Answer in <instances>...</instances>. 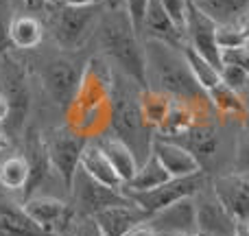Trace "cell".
Masks as SVG:
<instances>
[{
    "mask_svg": "<svg viewBox=\"0 0 249 236\" xmlns=\"http://www.w3.org/2000/svg\"><path fill=\"white\" fill-rule=\"evenodd\" d=\"M88 140L90 138L77 133L68 125H61V127H55L44 133V142H46L48 155H51L53 171H57V175L61 177L64 186L70 193H72L74 186V177L81 168V153L86 149Z\"/></svg>",
    "mask_w": 249,
    "mask_h": 236,
    "instance_id": "cell-4",
    "label": "cell"
},
{
    "mask_svg": "<svg viewBox=\"0 0 249 236\" xmlns=\"http://www.w3.org/2000/svg\"><path fill=\"white\" fill-rule=\"evenodd\" d=\"M247 46H249V42H247Z\"/></svg>",
    "mask_w": 249,
    "mask_h": 236,
    "instance_id": "cell-48",
    "label": "cell"
},
{
    "mask_svg": "<svg viewBox=\"0 0 249 236\" xmlns=\"http://www.w3.org/2000/svg\"><path fill=\"white\" fill-rule=\"evenodd\" d=\"M221 83L228 86L230 90L243 94L245 99H249V74L241 68V66H234V64L221 66Z\"/></svg>",
    "mask_w": 249,
    "mask_h": 236,
    "instance_id": "cell-29",
    "label": "cell"
},
{
    "mask_svg": "<svg viewBox=\"0 0 249 236\" xmlns=\"http://www.w3.org/2000/svg\"><path fill=\"white\" fill-rule=\"evenodd\" d=\"M210 177L203 171L195 173V175H186V177H171L168 182H164L162 186L153 190H127L123 188V193L136 203L138 208L146 212V215H155V212L164 210V208L173 206L175 201L186 197H195L199 195L203 188L208 186Z\"/></svg>",
    "mask_w": 249,
    "mask_h": 236,
    "instance_id": "cell-5",
    "label": "cell"
},
{
    "mask_svg": "<svg viewBox=\"0 0 249 236\" xmlns=\"http://www.w3.org/2000/svg\"><path fill=\"white\" fill-rule=\"evenodd\" d=\"M208 99H210L214 112L221 114V116H238V118L247 120V114H249L247 99L243 94H238V92L230 90L223 83L208 90Z\"/></svg>",
    "mask_w": 249,
    "mask_h": 236,
    "instance_id": "cell-23",
    "label": "cell"
},
{
    "mask_svg": "<svg viewBox=\"0 0 249 236\" xmlns=\"http://www.w3.org/2000/svg\"><path fill=\"white\" fill-rule=\"evenodd\" d=\"M44 37V29L33 16H18L11 24V44L18 48H35Z\"/></svg>",
    "mask_w": 249,
    "mask_h": 236,
    "instance_id": "cell-27",
    "label": "cell"
},
{
    "mask_svg": "<svg viewBox=\"0 0 249 236\" xmlns=\"http://www.w3.org/2000/svg\"><path fill=\"white\" fill-rule=\"evenodd\" d=\"M168 180H171V173L162 166V162H160V160L153 155V151H151L149 158L140 164V168H138V173L133 175V180L129 182V184H124L123 188H127V190H153Z\"/></svg>",
    "mask_w": 249,
    "mask_h": 236,
    "instance_id": "cell-24",
    "label": "cell"
},
{
    "mask_svg": "<svg viewBox=\"0 0 249 236\" xmlns=\"http://www.w3.org/2000/svg\"><path fill=\"white\" fill-rule=\"evenodd\" d=\"M197 206V228L201 236H234L238 221L225 210V206L216 199L214 190L206 193V188L195 195Z\"/></svg>",
    "mask_w": 249,
    "mask_h": 236,
    "instance_id": "cell-12",
    "label": "cell"
},
{
    "mask_svg": "<svg viewBox=\"0 0 249 236\" xmlns=\"http://www.w3.org/2000/svg\"><path fill=\"white\" fill-rule=\"evenodd\" d=\"M72 236H105V234L101 232L94 217H79L77 223H74Z\"/></svg>",
    "mask_w": 249,
    "mask_h": 236,
    "instance_id": "cell-35",
    "label": "cell"
},
{
    "mask_svg": "<svg viewBox=\"0 0 249 236\" xmlns=\"http://www.w3.org/2000/svg\"><path fill=\"white\" fill-rule=\"evenodd\" d=\"M22 208L42 230L59 236H66L70 230H74V219H79L77 208L55 197L33 195L31 199L22 201Z\"/></svg>",
    "mask_w": 249,
    "mask_h": 236,
    "instance_id": "cell-9",
    "label": "cell"
},
{
    "mask_svg": "<svg viewBox=\"0 0 249 236\" xmlns=\"http://www.w3.org/2000/svg\"><path fill=\"white\" fill-rule=\"evenodd\" d=\"M96 145L107 155L109 164H112L114 171L118 173L123 184H129V182L133 180V175L138 173V168H140V162H138L136 153H133L123 140H118L114 133H103V136H99L96 138Z\"/></svg>",
    "mask_w": 249,
    "mask_h": 236,
    "instance_id": "cell-19",
    "label": "cell"
},
{
    "mask_svg": "<svg viewBox=\"0 0 249 236\" xmlns=\"http://www.w3.org/2000/svg\"><path fill=\"white\" fill-rule=\"evenodd\" d=\"M29 182V164L24 155H11L0 162V186L7 190H24Z\"/></svg>",
    "mask_w": 249,
    "mask_h": 236,
    "instance_id": "cell-28",
    "label": "cell"
},
{
    "mask_svg": "<svg viewBox=\"0 0 249 236\" xmlns=\"http://www.w3.org/2000/svg\"><path fill=\"white\" fill-rule=\"evenodd\" d=\"M234 236H249V221H238L236 234H234Z\"/></svg>",
    "mask_w": 249,
    "mask_h": 236,
    "instance_id": "cell-42",
    "label": "cell"
},
{
    "mask_svg": "<svg viewBox=\"0 0 249 236\" xmlns=\"http://www.w3.org/2000/svg\"><path fill=\"white\" fill-rule=\"evenodd\" d=\"M9 120V103L2 94H0V123H7Z\"/></svg>",
    "mask_w": 249,
    "mask_h": 236,
    "instance_id": "cell-40",
    "label": "cell"
},
{
    "mask_svg": "<svg viewBox=\"0 0 249 236\" xmlns=\"http://www.w3.org/2000/svg\"><path fill=\"white\" fill-rule=\"evenodd\" d=\"M103 4L109 9V11H114V9H123L124 7V0H103Z\"/></svg>",
    "mask_w": 249,
    "mask_h": 236,
    "instance_id": "cell-43",
    "label": "cell"
},
{
    "mask_svg": "<svg viewBox=\"0 0 249 236\" xmlns=\"http://www.w3.org/2000/svg\"><path fill=\"white\" fill-rule=\"evenodd\" d=\"M247 108H249V99H247ZM247 118H249V114H247Z\"/></svg>",
    "mask_w": 249,
    "mask_h": 236,
    "instance_id": "cell-46",
    "label": "cell"
},
{
    "mask_svg": "<svg viewBox=\"0 0 249 236\" xmlns=\"http://www.w3.org/2000/svg\"><path fill=\"white\" fill-rule=\"evenodd\" d=\"M162 236H201L199 232H173V234H162Z\"/></svg>",
    "mask_w": 249,
    "mask_h": 236,
    "instance_id": "cell-45",
    "label": "cell"
},
{
    "mask_svg": "<svg viewBox=\"0 0 249 236\" xmlns=\"http://www.w3.org/2000/svg\"><path fill=\"white\" fill-rule=\"evenodd\" d=\"M81 171L88 173L92 180L101 182V184L109 186V188L123 190V180L118 177V173L114 171V166L109 164L107 155L101 151V146L96 145V140H88L86 149L81 153Z\"/></svg>",
    "mask_w": 249,
    "mask_h": 236,
    "instance_id": "cell-20",
    "label": "cell"
},
{
    "mask_svg": "<svg viewBox=\"0 0 249 236\" xmlns=\"http://www.w3.org/2000/svg\"><path fill=\"white\" fill-rule=\"evenodd\" d=\"M236 173H249V118L243 120L241 136L236 142Z\"/></svg>",
    "mask_w": 249,
    "mask_h": 236,
    "instance_id": "cell-32",
    "label": "cell"
},
{
    "mask_svg": "<svg viewBox=\"0 0 249 236\" xmlns=\"http://www.w3.org/2000/svg\"><path fill=\"white\" fill-rule=\"evenodd\" d=\"M11 24H13L11 0H0V53H4L11 46Z\"/></svg>",
    "mask_w": 249,
    "mask_h": 236,
    "instance_id": "cell-31",
    "label": "cell"
},
{
    "mask_svg": "<svg viewBox=\"0 0 249 236\" xmlns=\"http://www.w3.org/2000/svg\"><path fill=\"white\" fill-rule=\"evenodd\" d=\"M7 149H11V138H9L7 131H2V129H0V153H2V151H7Z\"/></svg>",
    "mask_w": 249,
    "mask_h": 236,
    "instance_id": "cell-41",
    "label": "cell"
},
{
    "mask_svg": "<svg viewBox=\"0 0 249 236\" xmlns=\"http://www.w3.org/2000/svg\"><path fill=\"white\" fill-rule=\"evenodd\" d=\"M153 155L171 173V177H186L201 171V164L197 162V158L186 146H181L175 140H168V138H153Z\"/></svg>",
    "mask_w": 249,
    "mask_h": 236,
    "instance_id": "cell-16",
    "label": "cell"
},
{
    "mask_svg": "<svg viewBox=\"0 0 249 236\" xmlns=\"http://www.w3.org/2000/svg\"><path fill=\"white\" fill-rule=\"evenodd\" d=\"M24 160L29 164V182H26L24 190H22V201L31 199L35 195V190L51 177L53 162L48 155L46 142H44V133H39L35 127L26 129L24 133Z\"/></svg>",
    "mask_w": 249,
    "mask_h": 236,
    "instance_id": "cell-13",
    "label": "cell"
},
{
    "mask_svg": "<svg viewBox=\"0 0 249 236\" xmlns=\"http://www.w3.org/2000/svg\"><path fill=\"white\" fill-rule=\"evenodd\" d=\"M72 195H74V208H77L79 217H94V215H99L101 210H105V208L121 206V203L131 201L123 190L109 188V186L92 180L81 168H79L77 177H74Z\"/></svg>",
    "mask_w": 249,
    "mask_h": 236,
    "instance_id": "cell-10",
    "label": "cell"
},
{
    "mask_svg": "<svg viewBox=\"0 0 249 236\" xmlns=\"http://www.w3.org/2000/svg\"><path fill=\"white\" fill-rule=\"evenodd\" d=\"M168 140H175V142H179L181 146H186V149L197 158V162L201 164V166L208 160L214 158L216 149H219V136H216V129L212 127L210 123L193 125L190 129L177 133L175 138H168Z\"/></svg>",
    "mask_w": 249,
    "mask_h": 236,
    "instance_id": "cell-18",
    "label": "cell"
},
{
    "mask_svg": "<svg viewBox=\"0 0 249 236\" xmlns=\"http://www.w3.org/2000/svg\"><path fill=\"white\" fill-rule=\"evenodd\" d=\"M212 190L236 221H249V173H230L212 180Z\"/></svg>",
    "mask_w": 249,
    "mask_h": 236,
    "instance_id": "cell-14",
    "label": "cell"
},
{
    "mask_svg": "<svg viewBox=\"0 0 249 236\" xmlns=\"http://www.w3.org/2000/svg\"><path fill=\"white\" fill-rule=\"evenodd\" d=\"M173 99L166 94V92L158 90V88H144L140 92V109L142 116H144V123L149 125L151 131H158L162 127V123L168 116V109H171Z\"/></svg>",
    "mask_w": 249,
    "mask_h": 236,
    "instance_id": "cell-22",
    "label": "cell"
},
{
    "mask_svg": "<svg viewBox=\"0 0 249 236\" xmlns=\"http://www.w3.org/2000/svg\"><path fill=\"white\" fill-rule=\"evenodd\" d=\"M146 223L151 225V230L158 236L173 234V232H199L195 197L179 199V201H175L173 206L155 212V215L149 217Z\"/></svg>",
    "mask_w": 249,
    "mask_h": 236,
    "instance_id": "cell-15",
    "label": "cell"
},
{
    "mask_svg": "<svg viewBox=\"0 0 249 236\" xmlns=\"http://www.w3.org/2000/svg\"><path fill=\"white\" fill-rule=\"evenodd\" d=\"M146 9H149V0H124V11H127L129 20H131L133 29H136L138 33H142Z\"/></svg>",
    "mask_w": 249,
    "mask_h": 236,
    "instance_id": "cell-33",
    "label": "cell"
},
{
    "mask_svg": "<svg viewBox=\"0 0 249 236\" xmlns=\"http://www.w3.org/2000/svg\"><path fill=\"white\" fill-rule=\"evenodd\" d=\"M236 24H238V29L243 31V35H245V37H247V42H249V9H247L245 13H243L241 18H238V22H236Z\"/></svg>",
    "mask_w": 249,
    "mask_h": 236,
    "instance_id": "cell-39",
    "label": "cell"
},
{
    "mask_svg": "<svg viewBox=\"0 0 249 236\" xmlns=\"http://www.w3.org/2000/svg\"><path fill=\"white\" fill-rule=\"evenodd\" d=\"M221 59L223 64H234L241 66L243 70L249 74V46H238V48H228V51H221Z\"/></svg>",
    "mask_w": 249,
    "mask_h": 236,
    "instance_id": "cell-34",
    "label": "cell"
},
{
    "mask_svg": "<svg viewBox=\"0 0 249 236\" xmlns=\"http://www.w3.org/2000/svg\"><path fill=\"white\" fill-rule=\"evenodd\" d=\"M68 7H101L103 0H61Z\"/></svg>",
    "mask_w": 249,
    "mask_h": 236,
    "instance_id": "cell-38",
    "label": "cell"
},
{
    "mask_svg": "<svg viewBox=\"0 0 249 236\" xmlns=\"http://www.w3.org/2000/svg\"><path fill=\"white\" fill-rule=\"evenodd\" d=\"M99 7H64L53 18V35L64 51H74L88 39L99 22Z\"/></svg>",
    "mask_w": 249,
    "mask_h": 236,
    "instance_id": "cell-7",
    "label": "cell"
},
{
    "mask_svg": "<svg viewBox=\"0 0 249 236\" xmlns=\"http://www.w3.org/2000/svg\"><path fill=\"white\" fill-rule=\"evenodd\" d=\"M0 236H59L42 230L22 206L0 201Z\"/></svg>",
    "mask_w": 249,
    "mask_h": 236,
    "instance_id": "cell-21",
    "label": "cell"
},
{
    "mask_svg": "<svg viewBox=\"0 0 249 236\" xmlns=\"http://www.w3.org/2000/svg\"><path fill=\"white\" fill-rule=\"evenodd\" d=\"M26 4H29L31 9H37V7H42V4H46V2H57V0H24Z\"/></svg>",
    "mask_w": 249,
    "mask_h": 236,
    "instance_id": "cell-44",
    "label": "cell"
},
{
    "mask_svg": "<svg viewBox=\"0 0 249 236\" xmlns=\"http://www.w3.org/2000/svg\"><path fill=\"white\" fill-rule=\"evenodd\" d=\"M197 4L216 24L238 22V18L249 9V0H201V2H197Z\"/></svg>",
    "mask_w": 249,
    "mask_h": 236,
    "instance_id": "cell-26",
    "label": "cell"
},
{
    "mask_svg": "<svg viewBox=\"0 0 249 236\" xmlns=\"http://www.w3.org/2000/svg\"><path fill=\"white\" fill-rule=\"evenodd\" d=\"M2 96L9 103V131L13 136L22 133L31 112V88H29V77H26L24 68L18 61L7 59L2 66Z\"/></svg>",
    "mask_w": 249,
    "mask_h": 236,
    "instance_id": "cell-6",
    "label": "cell"
},
{
    "mask_svg": "<svg viewBox=\"0 0 249 236\" xmlns=\"http://www.w3.org/2000/svg\"><path fill=\"white\" fill-rule=\"evenodd\" d=\"M94 221L99 223L101 232L105 236H124L136 225L146 223L149 215L142 208H138L133 201H129V203H121V206H112L101 210L99 215H94Z\"/></svg>",
    "mask_w": 249,
    "mask_h": 236,
    "instance_id": "cell-17",
    "label": "cell"
},
{
    "mask_svg": "<svg viewBox=\"0 0 249 236\" xmlns=\"http://www.w3.org/2000/svg\"><path fill=\"white\" fill-rule=\"evenodd\" d=\"M124 236H158V234L151 230L149 223H142V225H136L133 230H129V232L124 234Z\"/></svg>",
    "mask_w": 249,
    "mask_h": 236,
    "instance_id": "cell-37",
    "label": "cell"
},
{
    "mask_svg": "<svg viewBox=\"0 0 249 236\" xmlns=\"http://www.w3.org/2000/svg\"><path fill=\"white\" fill-rule=\"evenodd\" d=\"M99 44L121 73L131 77L142 90L149 88L146 48L124 9H107V13L99 20Z\"/></svg>",
    "mask_w": 249,
    "mask_h": 236,
    "instance_id": "cell-3",
    "label": "cell"
},
{
    "mask_svg": "<svg viewBox=\"0 0 249 236\" xmlns=\"http://www.w3.org/2000/svg\"><path fill=\"white\" fill-rule=\"evenodd\" d=\"M144 48L146 66H149L151 77L158 83V90L166 92L175 101H184V103L193 105L201 118L214 112L210 99H208V92L195 81L188 61L179 48H173L164 42H158V39H146Z\"/></svg>",
    "mask_w": 249,
    "mask_h": 236,
    "instance_id": "cell-1",
    "label": "cell"
},
{
    "mask_svg": "<svg viewBox=\"0 0 249 236\" xmlns=\"http://www.w3.org/2000/svg\"><path fill=\"white\" fill-rule=\"evenodd\" d=\"M184 39L190 48L203 55L208 61L221 70V48L216 44V22L212 20L195 0H186V24H184Z\"/></svg>",
    "mask_w": 249,
    "mask_h": 236,
    "instance_id": "cell-8",
    "label": "cell"
},
{
    "mask_svg": "<svg viewBox=\"0 0 249 236\" xmlns=\"http://www.w3.org/2000/svg\"><path fill=\"white\" fill-rule=\"evenodd\" d=\"M81 77L83 70H79L77 64H72L66 57H55L42 70L44 90L48 92L53 103L61 109H68L74 101L79 86H81Z\"/></svg>",
    "mask_w": 249,
    "mask_h": 236,
    "instance_id": "cell-11",
    "label": "cell"
},
{
    "mask_svg": "<svg viewBox=\"0 0 249 236\" xmlns=\"http://www.w3.org/2000/svg\"><path fill=\"white\" fill-rule=\"evenodd\" d=\"M140 92L142 88L127 77L121 70H112V116L109 127L112 133L123 140L129 149L136 153L138 162H144L153 151V131L144 123L140 109Z\"/></svg>",
    "mask_w": 249,
    "mask_h": 236,
    "instance_id": "cell-2",
    "label": "cell"
},
{
    "mask_svg": "<svg viewBox=\"0 0 249 236\" xmlns=\"http://www.w3.org/2000/svg\"><path fill=\"white\" fill-rule=\"evenodd\" d=\"M162 4L166 7L168 16L175 20V24L184 31V24H186V0H162Z\"/></svg>",
    "mask_w": 249,
    "mask_h": 236,
    "instance_id": "cell-36",
    "label": "cell"
},
{
    "mask_svg": "<svg viewBox=\"0 0 249 236\" xmlns=\"http://www.w3.org/2000/svg\"><path fill=\"white\" fill-rule=\"evenodd\" d=\"M181 53H184L186 61H188V68H190V73H193L195 81H197L203 90L208 92L214 86H219L221 83V70L216 68L212 61H208L203 55H199V53L195 51V48H190L188 44L181 48Z\"/></svg>",
    "mask_w": 249,
    "mask_h": 236,
    "instance_id": "cell-25",
    "label": "cell"
},
{
    "mask_svg": "<svg viewBox=\"0 0 249 236\" xmlns=\"http://www.w3.org/2000/svg\"><path fill=\"white\" fill-rule=\"evenodd\" d=\"M216 44H219L221 51H228V48L245 46L247 37L243 35V31L238 29L236 22H230V24H216Z\"/></svg>",
    "mask_w": 249,
    "mask_h": 236,
    "instance_id": "cell-30",
    "label": "cell"
},
{
    "mask_svg": "<svg viewBox=\"0 0 249 236\" xmlns=\"http://www.w3.org/2000/svg\"><path fill=\"white\" fill-rule=\"evenodd\" d=\"M195 2H201V0H195Z\"/></svg>",
    "mask_w": 249,
    "mask_h": 236,
    "instance_id": "cell-47",
    "label": "cell"
}]
</instances>
